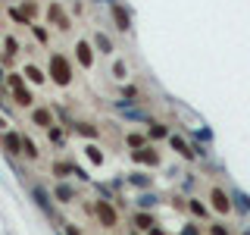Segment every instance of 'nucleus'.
Returning a JSON list of instances; mask_svg holds the SVG:
<instances>
[{
	"instance_id": "nucleus-36",
	"label": "nucleus",
	"mask_w": 250,
	"mask_h": 235,
	"mask_svg": "<svg viewBox=\"0 0 250 235\" xmlns=\"http://www.w3.org/2000/svg\"><path fill=\"white\" fill-rule=\"evenodd\" d=\"M6 113H10V100L3 94V85H0V116H6Z\"/></svg>"
},
{
	"instance_id": "nucleus-30",
	"label": "nucleus",
	"mask_w": 250,
	"mask_h": 235,
	"mask_svg": "<svg viewBox=\"0 0 250 235\" xmlns=\"http://www.w3.org/2000/svg\"><path fill=\"white\" fill-rule=\"evenodd\" d=\"M109 72H113L116 82H128V63H125L122 57H119V60H113V69H109Z\"/></svg>"
},
{
	"instance_id": "nucleus-28",
	"label": "nucleus",
	"mask_w": 250,
	"mask_h": 235,
	"mask_svg": "<svg viewBox=\"0 0 250 235\" xmlns=\"http://www.w3.org/2000/svg\"><path fill=\"white\" fill-rule=\"evenodd\" d=\"M47 138H50L53 147H66V129H62V125H50V129H47Z\"/></svg>"
},
{
	"instance_id": "nucleus-20",
	"label": "nucleus",
	"mask_w": 250,
	"mask_h": 235,
	"mask_svg": "<svg viewBox=\"0 0 250 235\" xmlns=\"http://www.w3.org/2000/svg\"><path fill=\"white\" fill-rule=\"evenodd\" d=\"M113 22H116V28L119 31H131V16H128V10H125L122 3H113Z\"/></svg>"
},
{
	"instance_id": "nucleus-11",
	"label": "nucleus",
	"mask_w": 250,
	"mask_h": 235,
	"mask_svg": "<svg viewBox=\"0 0 250 235\" xmlns=\"http://www.w3.org/2000/svg\"><path fill=\"white\" fill-rule=\"evenodd\" d=\"M94 57H97V53H94V47H91V41H75V63L82 69H91L94 66Z\"/></svg>"
},
{
	"instance_id": "nucleus-3",
	"label": "nucleus",
	"mask_w": 250,
	"mask_h": 235,
	"mask_svg": "<svg viewBox=\"0 0 250 235\" xmlns=\"http://www.w3.org/2000/svg\"><path fill=\"white\" fill-rule=\"evenodd\" d=\"M207 201H209L207 207L213 210V213H219V216H229V213H231V194L225 191L222 185H213V188H209Z\"/></svg>"
},
{
	"instance_id": "nucleus-32",
	"label": "nucleus",
	"mask_w": 250,
	"mask_h": 235,
	"mask_svg": "<svg viewBox=\"0 0 250 235\" xmlns=\"http://www.w3.org/2000/svg\"><path fill=\"white\" fill-rule=\"evenodd\" d=\"M203 229H207L209 235H234L231 232V226H225L222 219H216V223H209V226H203Z\"/></svg>"
},
{
	"instance_id": "nucleus-2",
	"label": "nucleus",
	"mask_w": 250,
	"mask_h": 235,
	"mask_svg": "<svg viewBox=\"0 0 250 235\" xmlns=\"http://www.w3.org/2000/svg\"><path fill=\"white\" fill-rule=\"evenodd\" d=\"M94 216H97V223L104 226L106 232H113V229H119V210H116V204L113 201H106V198H97L94 201Z\"/></svg>"
},
{
	"instance_id": "nucleus-19",
	"label": "nucleus",
	"mask_w": 250,
	"mask_h": 235,
	"mask_svg": "<svg viewBox=\"0 0 250 235\" xmlns=\"http://www.w3.org/2000/svg\"><path fill=\"white\" fill-rule=\"evenodd\" d=\"M91 47H94V53H100V57H109V53L116 50L113 41H109V35H104V31H94V41H91Z\"/></svg>"
},
{
	"instance_id": "nucleus-6",
	"label": "nucleus",
	"mask_w": 250,
	"mask_h": 235,
	"mask_svg": "<svg viewBox=\"0 0 250 235\" xmlns=\"http://www.w3.org/2000/svg\"><path fill=\"white\" fill-rule=\"evenodd\" d=\"M19 147H22V132H16V129H3V132H0V151L10 157V160L19 157Z\"/></svg>"
},
{
	"instance_id": "nucleus-16",
	"label": "nucleus",
	"mask_w": 250,
	"mask_h": 235,
	"mask_svg": "<svg viewBox=\"0 0 250 235\" xmlns=\"http://www.w3.org/2000/svg\"><path fill=\"white\" fill-rule=\"evenodd\" d=\"M19 157H22V160H28V163L41 160V147H38V144H35V138L25 135V132H22V147H19Z\"/></svg>"
},
{
	"instance_id": "nucleus-34",
	"label": "nucleus",
	"mask_w": 250,
	"mask_h": 235,
	"mask_svg": "<svg viewBox=\"0 0 250 235\" xmlns=\"http://www.w3.org/2000/svg\"><path fill=\"white\" fill-rule=\"evenodd\" d=\"M10 19L16 22V25H31V22L25 19V13H22L19 6H10Z\"/></svg>"
},
{
	"instance_id": "nucleus-9",
	"label": "nucleus",
	"mask_w": 250,
	"mask_h": 235,
	"mask_svg": "<svg viewBox=\"0 0 250 235\" xmlns=\"http://www.w3.org/2000/svg\"><path fill=\"white\" fill-rule=\"evenodd\" d=\"M128 223H131V229H135V232H141V235H144L147 229H153V226L160 223V219L153 216V210H135Z\"/></svg>"
},
{
	"instance_id": "nucleus-27",
	"label": "nucleus",
	"mask_w": 250,
	"mask_h": 235,
	"mask_svg": "<svg viewBox=\"0 0 250 235\" xmlns=\"http://www.w3.org/2000/svg\"><path fill=\"white\" fill-rule=\"evenodd\" d=\"M84 157H88V160L94 163V166H104V160H106V157H104V151H100V147L94 144V141H88V144H84Z\"/></svg>"
},
{
	"instance_id": "nucleus-35",
	"label": "nucleus",
	"mask_w": 250,
	"mask_h": 235,
	"mask_svg": "<svg viewBox=\"0 0 250 235\" xmlns=\"http://www.w3.org/2000/svg\"><path fill=\"white\" fill-rule=\"evenodd\" d=\"M60 229H62V235H84V232H82V229H78V226H75V223H62V226H60Z\"/></svg>"
},
{
	"instance_id": "nucleus-29",
	"label": "nucleus",
	"mask_w": 250,
	"mask_h": 235,
	"mask_svg": "<svg viewBox=\"0 0 250 235\" xmlns=\"http://www.w3.org/2000/svg\"><path fill=\"white\" fill-rule=\"evenodd\" d=\"M144 144H147L144 132H128V135H125V147H128V151H138V147H144Z\"/></svg>"
},
{
	"instance_id": "nucleus-22",
	"label": "nucleus",
	"mask_w": 250,
	"mask_h": 235,
	"mask_svg": "<svg viewBox=\"0 0 250 235\" xmlns=\"http://www.w3.org/2000/svg\"><path fill=\"white\" fill-rule=\"evenodd\" d=\"M3 47H6V50L0 53V60H3V66H10V63L19 57V41H16L13 35H6V38H3Z\"/></svg>"
},
{
	"instance_id": "nucleus-10",
	"label": "nucleus",
	"mask_w": 250,
	"mask_h": 235,
	"mask_svg": "<svg viewBox=\"0 0 250 235\" xmlns=\"http://www.w3.org/2000/svg\"><path fill=\"white\" fill-rule=\"evenodd\" d=\"M31 198L38 201V207H41V210H44L47 216H57V204H53V194L47 191V188L35 185V188H31Z\"/></svg>"
},
{
	"instance_id": "nucleus-8",
	"label": "nucleus",
	"mask_w": 250,
	"mask_h": 235,
	"mask_svg": "<svg viewBox=\"0 0 250 235\" xmlns=\"http://www.w3.org/2000/svg\"><path fill=\"white\" fill-rule=\"evenodd\" d=\"M53 201H57V204H75L78 201L75 185L69 182V179H60V182L53 185Z\"/></svg>"
},
{
	"instance_id": "nucleus-39",
	"label": "nucleus",
	"mask_w": 250,
	"mask_h": 235,
	"mask_svg": "<svg viewBox=\"0 0 250 235\" xmlns=\"http://www.w3.org/2000/svg\"><path fill=\"white\" fill-rule=\"evenodd\" d=\"M6 129V122H3V116H0V132H3Z\"/></svg>"
},
{
	"instance_id": "nucleus-18",
	"label": "nucleus",
	"mask_w": 250,
	"mask_h": 235,
	"mask_svg": "<svg viewBox=\"0 0 250 235\" xmlns=\"http://www.w3.org/2000/svg\"><path fill=\"white\" fill-rule=\"evenodd\" d=\"M22 75H25L28 85H47V72L41 66H35V63H25V66H22Z\"/></svg>"
},
{
	"instance_id": "nucleus-38",
	"label": "nucleus",
	"mask_w": 250,
	"mask_h": 235,
	"mask_svg": "<svg viewBox=\"0 0 250 235\" xmlns=\"http://www.w3.org/2000/svg\"><path fill=\"white\" fill-rule=\"evenodd\" d=\"M172 207H178V210H185V198H182V194H175V198H172Z\"/></svg>"
},
{
	"instance_id": "nucleus-7",
	"label": "nucleus",
	"mask_w": 250,
	"mask_h": 235,
	"mask_svg": "<svg viewBox=\"0 0 250 235\" xmlns=\"http://www.w3.org/2000/svg\"><path fill=\"white\" fill-rule=\"evenodd\" d=\"M169 147H172V151H175L178 157H182V160L185 163H194V160H197V157H194V147H191V141H188V138H182V135H175V132H169Z\"/></svg>"
},
{
	"instance_id": "nucleus-21",
	"label": "nucleus",
	"mask_w": 250,
	"mask_h": 235,
	"mask_svg": "<svg viewBox=\"0 0 250 235\" xmlns=\"http://www.w3.org/2000/svg\"><path fill=\"white\" fill-rule=\"evenodd\" d=\"M125 185H131V188H141V191H147V188H153V176H147V172H128L125 176Z\"/></svg>"
},
{
	"instance_id": "nucleus-26",
	"label": "nucleus",
	"mask_w": 250,
	"mask_h": 235,
	"mask_svg": "<svg viewBox=\"0 0 250 235\" xmlns=\"http://www.w3.org/2000/svg\"><path fill=\"white\" fill-rule=\"evenodd\" d=\"M141 104V91L135 88V85H122V100H119V107H135Z\"/></svg>"
},
{
	"instance_id": "nucleus-13",
	"label": "nucleus",
	"mask_w": 250,
	"mask_h": 235,
	"mask_svg": "<svg viewBox=\"0 0 250 235\" xmlns=\"http://www.w3.org/2000/svg\"><path fill=\"white\" fill-rule=\"evenodd\" d=\"M69 132H75V135H82V138H88V141H94V138H100V125H94V122H84V119H72L66 125Z\"/></svg>"
},
{
	"instance_id": "nucleus-37",
	"label": "nucleus",
	"mask_w": 250,
	"mask_h": 235,
	"mask_svg": "<svg viewBox=\"0 0 250 235\" xmlns=\"http://www.w3.org/2000/svg\"><path fill=\"white\" fill-rule=\"evenodd\" d=\"M144 235H169V232H166V229H163V226H160V223H156V226H153V229H147Z\"/></svg>"
},
{
	"instance_id": "nucleus-42",
	"label": "nucleus",
	"mask_w": 250,
	"mask_h": 235,
	"mask_svg": "<svg viewBox=\"0 0 250 235\" xmlns=\"http://www.w3.org/2000/svg\"><path fill=\"white\" fill-rule=\"evenodd\" d=\"M241 235H250V229H247V232H241Z\"/></svg>"
},
{
	"instance_id": "nucleus-23",
	"label": "nucleus",
	"mask_w": 250,
	"mask_h": 235,
	"mask_svg": "<svg viewBox=\"0 0 250 235\" xmlns=\"http://www.w3.org/2000/svg\"><path fill=\"white\" fill-rule=\"evenodd\" d=\"M229 194H231V210H241L244 216H250V194L238 191V188H234V191H229Z\"/></svg>"
},
{
	"instance_id": "nucleus-17",
	"label": "nucleus",
	"mask_w": 250,
	"mask_h": 235,
	"mask_svg": "<svg viewBox=\"0 0 250 235\" xmlns=\"http://www.w3.org/2000/svg\"><path fill=\"white\" fill-rule=\"evenodd\" d=\"M144 135H147V141H163V138H169V125L160 119H147Z\"/></svg>"
},
{
	"instance_id": "nucleus-12",
	"label": "nucleus",
	"mask_w": 250,
	"mask_h": 235,
	"mask_svg": "<svg viewBox=\"0 0 250 235\" xmlns=\"http://www.w3.org/2000/svg\"><path fill=\"white\" fill-rule=\"evenodd\" d=\"M10 100L16 107H22V110H31L38 97H35V91H31L28 85H22V88H10Z\"/></svg>"
},
{
	"instance_id": "nucleus-33",
	"label": "nucleus",
	"mask_w": 250,
	"mask_h": 235,
	"mask_svg": "<svg viewBox=\"0 0 250 235\" xmlns=\"http://www.w3.org/2000/svg\"><path fill=\"white\" fill-rule=\"evenodd\" d=\"M178 235H203V226L197 223V219H191V223H185V229Z\"/></svg>"
},
{
	"instance_id": "nucleus-15",
	"label": "nucleus",
	"mask_w": 250,
	"mask_h": 235,
	"mask_svg": "<svg viewBox=\"0 0 250 235\" xmlns=\"http://www.w3.org/2000/svg\"><path fill=\"white\" fill-rule=\"evenodd\" d=\"M185 213H191V219L203 223V219H209V213H213V210H209L200 198H188V201H185Z\"/></svg>"
},
{
	"instance_id": "nucleus-24",
	"label": "nucleus",
	"mask_w": 250,
	"mask_h": 235,
	"mask_svg": "<svg viewBox=\"0 0 250 235\" xmlns=\"http://www.w3.org/2000/svg\"><path fill=\"white\" fill-rule=\"evenodd\" d=\"M135 204H138V210H153L156 204H160V194H156L153 188H147V191H141V194H138V201H135Z\"/></svg>"
},
{
	"instance_id": "nucleus-4",
	"label": "nucleus",
	"mask_w": 250,
	"mask_h": 235,
	"mask_svg": "<svg viewBox=\"0 0 250 235\" xmlns=\"http://www.w3.org/2000/svg\"><path fill=\"white\" fill-rule=\"evenodd\" d=\"M131 160H135L138 166H150V169L163 166V154L156 151V144H153V141H147L144 147H138V151H131Z\"/></svg>"
},
{
	"instance_id": "nucleus-31",
	"label": "nucleus",
	"mask_w": 250,
	"mask_h": 235,
	"mask_svg": "<svg viewBox=\"0 0 250 235\" xmlns=\"http://www.w3.org/2000/svg\"><path fill=\"white\" fill-rule=\"evenodd\" d=\"M28 28H31V35H35V41L41 44V47H50V31H47L44 25H35V22H31Z\"/></svg>"
},
{
	"instance_id": "nucleus-5",
	"label": "nucleus",
	"mask_w": 250,
	"mask_h": 235,
	"mask_svg": "<svg viewBox=\"0 0 250 235\" xmlns=\"http://www.w3.org/2000/svg\"><path fill=\"white\" fill-rule=\"evenodd\" d=\"M28 122L35 125V129H50V125H57V113H53V107L50 104H35L31 107V113H28Z\"/></svg>"
},
{
	"instance_id": "nucleus-14",
	"label": "nucleus",
	"mask_w": 250,
	"mask_h": 235,
	"mask_svg": "<svg viewBox=\"0 0 250 235\" xmlns=\"http://www.w3.org/2000/svg\"><path fill=\"white\" fill-rule=\"evenodd\" d=\"M47 22H50V25H57L60 31H69V25H72V22H69V16H66V10H62L60 3H50V6H47Z\"/></svg>"
},
{
	"instance_id": "nucleus-40",
	"label": "nucleus",
	"mask_w": 250,
	"mask_h": 235,
	"mask_svg": "<svg viewBox=\"0 0 250 235\" xmlns=\"http://www.w3.org/2000/svg\"><path fill=\"white\" fill-rule=\"evenodd\" d=\"M3 75H6V72H3V66H0V85H3Z\"/></svg>"
},
{
	"instance_id": "nucleus-41",
	"label": "nucleus",
	"mask_w": 250,
	"mask_h": 235,
	"mask_svg": "<svg viewBox=\"0 0 250 235\" xmlns=\"http://www.w3.org/2000/svg\"><path fill=\"white\" fill-rule=\"evenodd\" d=\"M125 235H141V232H135V229H128V232H125Z\"/></svg>"
},
{
	"instance_id": "nucleus-25",
	"label": "nucleus",
	"mask_w": 250,
	"mask_h": 235,
	"mask_svg": "<svg viewBox=\"0 0 250 235\" xmlns=\"http://www.w3.org/2000/svg\"><path fill=\"white\" fill-rule=\"evenodd\" d=\"M50 169H53V176H57V179H72L75 176V160H57Z\"/></svg>"
},
{
	"instance_id": "nucleus-1",
	"label": "nucleus",
	"mask_w": 250,
	"mask_h": 235,
	"mask_svg": "<svg viewBox=\"0 0 250 235\" xmlns=\"http://www.w3.org/2000/svg\"><path fill=\"white\" fill-rule=\"evenodd\" d=\"M47 78H50L57 88H69L75 78V63L66 57V53L53 50L50 53V63H47Z\"/></svg>"
}]
</instances>
